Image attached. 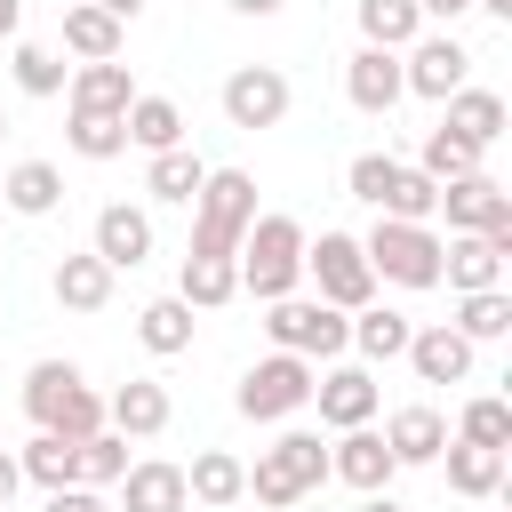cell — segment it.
<instances>
[{"label": "cell", "instance_id": "f35d334b", "mask_svg": "<svg viewBox=\"0 0 512 512\" xmlns=\"http://www.w3.org/2000/svg\"><path fill=\"white\" fill-rule=\"evenodd\" d=\"M8 72H16V88H24V96H56V88H64V56H56V48H40V40H16Z\"/></svg>", "mask_w": 512, "mask_h": 512}, {"label": "cell", "instance_id": "52a82bcc", "mask_svg": "<svg viewBox=\"0 0 512 512\" xmlns=\"http://www.w3.org/2000/svg\"><path fill=\"white\" fill-rule=\"evenodd\" d=\"M400 80H408L416 96L448 104V96H456V88L472 80V48H464L456 32H432V40L416 32V40H408V56H400Z\"/></svg>", "mask_w": 512, "mask_h": 512}, {"label": "cell", "instance_id": "d6a6232c", "mask_svg": "<svg viewBox=\"0 0 512 512\" xmlns=\"http://www.w3.org/2000/svg\"><path fill=\"white\" fill-rule=\"evenodd\" d=\"M416 168H424L432 184H448V176H472V168H480V144H472V136H456V128L440 120V128L424 136V152H416Z\"/></svg>", "mask_w": 512, "mask_h": 512}, {"label": "cell", "instance_id": "ba28073f", "mask_svg": "<svg viewBox=\"0 0 512 512\" xmlns=\"http://www.w3.org/2000/svg\"><path fill=\"white\" fill-rule=\"evenodd\" d=\"M224 120L232 128H280L288 120V72H272V64H240L232 80H224Z\"/></svg>", "mask_w": 512, "mask_h": 512}, {"label": "cell", "instance_id": "e575fe53", "mask_svg": "<svg viewBox=\"0 0 512 512\" xmlns=\"http://www.w3.org/2000/svg\"><path fill=\"white\" fill-rule=\"evenodd\" d=\"M360 32H368V48H408L424 32V16H416V0H360Z\"/></svg>", "mask_w": 512, "mask_h": 512}, {"label": "cell", "instance_id": "4316f807", "mask_svg": "<svg viewBox=\"0 0 512 512\" xmlns=\"http://www.w3.org/2000/svg\"><path fill=\"white\" fill-rule=\"evenodd\" d=\"M176 296H184L192 312H216V304H232V296H240V264H232V256H184Z\"/></svg>", "mask_w": 512, "mask_h": 512}, {"label": "cell", "instance_id": "f907efd6", "mask_svg": "<svg viewBox=\"0 0 512 512\" xmlns=\"http://www.w3.org/2000/svg\"><path fill=\"white\" fill-rule=\"evenodd\" d=\"M472 8H488V16H512V0H472Z\"/></svg>", "mask_w": 512, "mask_h": 512}, {"label": "cell", "instance_id": "7402d4cb", "mask_svg": "<svg viewBox=\"0 0 512 512\" xmlns=\"http://www.w3.org/2000/svg\"><path fill=\"white\" fill-rule=\"evenodd\" d=\"M56 200H64L56 160H16V168L0 176V208H16V216H48Z\"/></svg>", "mask_w": 512, "mask_h": 512}, {"label": "cell", "instance_id": "ffe728a7", "mask_svg": "<svg viewBox=\"0 0 512 512\" xmlns=\"http://www.w3.org/2000/svg\"><path fill=\"white\" fill-rule=\"evenodd\" d=\"M264 464H272L296 496H320V480H328V448H320V432H280V440L264 448Z\"/></svg>", "mask_w": 512, "mask_h": 512}, {"label": "cell", "instance_id": "836d02e7", "mask_svg": "<svg viewBox=\"0 0 512 512\" xmlns=\"http://www.w3.org/2000/svg\"><path fill=\"white\" fill-rule=\"evenodd\" d=\"M456 336H472V344H496L504 328H512V296L504 288H472L464 304H456V320H448Z\"/></svg>", "mask_w": 512, "mask_h": 512}, {"label": "cell", "instance_id": "5b68a950", "mask_svg": "<svg viewBox=\"0 0 512 512\" xmlns=\"http://www.w3.org/2000/svg\"><path fill=\"white\" fill-rule=\"evenodd\" d=\"M304 272L320 280V304H336V312L376 304V272H368V256H360L352 232H320V240H304Z\"/></svg>", "mask_w": 512, "mask_h": 512}, {"label": "cell", "instance_id": "9c48e42d", "mask_svg": "<svg viewBox=\"0 0 512 512\" xmlns=\"http://www.w3.org/2000/svg\"><path fill=\"white\" fill-rule=\"evenodd\" d=\"M432 216H448L456 232H488V224L512 216V192H504L488 168H472V176H448V184H440V208H432Z\"/></svg>", "mask_w": 512, "mask_h": 512}, {"label": "cell", "instance_id": "d590c367", "mask_svg": "<svg viewBox=\"0 0 512 512\" xmlns=\"http://www.w3.org/2000/svg\"><path fill=\"white\" fill-rule=\"evenodd\" d=\"M64 144H72L80 160H120V152H128V128H120V112H72Z\"/></svg>", "mask_w": 512, "mask_h": 512}, {"label": "cell", "instance_id": "ee69618b", "mask_svg": "<svg viewBox=\"0 0 512 512\" xmlns=\"http://www.w3.org/2000/svg\"><path fill=\"white\" fill-rule=\"evenodd\" d=\"M464 8H472V0H416V16H448V24H456Z\"/></svg>", "mask_w": 512, "mask_h": 512}, {"label": "cell", "instance_id": "f5cc1de1", "mask_svg": "<svg viewBox=\"0 0 512 512\" xmlns=\"http://www.w3.org/2000/svg\"><path fill=\"white\" fill-rule=\"evenodd\" d=\"M0 136H8V112H0Z\"/></svg>", "mask_w": 512, "mask_h": 512}, {"label": "cell", "instance_id": "8fae6325", "mask_svg": "<svg viewBox=\"0 0 512 512\" xmlns=\"http://www.w3.org/2000/svg\"><path fill=\"white\" fill-rule=\"evenodd\" d=\"M328 472L344 480V488H360V496H376V488H392V448H384V432H368V424H352L336 448H328Z\"/></svg>", "mask_w": 512, "mask_h": 512}, {"label": "cell", "instance_id": "f6af8a7d", "mask_svg": "<svg viewBox=\"0 0 512 512\" xmlns=\"http://www.w3.org/2000/svg\"><path fill=\"white\" fill-rule=\"evenodd\" d=\"M16 488H24V472H16V456H8V448H0V504H8V496H16Z\"/></svg>", "mask_w": 512, "mask_h": 512}, {"label": "cell", "instance_id": "7c38bea8", "mask_svg": "<svg viewBox=\"0 0 512 512\" xmlns=\"http://www.w3.org/2000/svg\"><path fill=\"white\" fill-rule=\"evenodd\" d=\"M312 400H320V424H336V432H352V424H368L376 416V376L368 368H328V376H312Z\"/></svg>", "mask_w": 512, "mask_h": 512}, {"label": "cell", "instance_id": "83f0119b", "mask_svg": "<svg viewBox=\"0 0 512 512\" xmlns=\"http://www.w3.org/2000/svg\"><path fill=\"white\" fill-rule=\"evenodd\" d=\"M136 336H144V352H160V360L192 352V304H184V296H152V304L136 312Z\"/></svg>", "mask_w": 512, "mask_h": 512}, {"label": "cell", "instance_id": "1f68e13d", "mask_svg": "<svg viewBox=\"0 0 512 512\" xmlns=\"http://www.w3.org/2000/svg\"><path fill=\"white\" fill-rule=\"evenodd\" d=\"M16 472H24V480H40V488H64V480H80V440L32 432V448L16 456Z\"/></svg>", "mask_w": 512, "mask_h": 512}, {"label": "cell", "instance_id": "ab89813d", "mask_svg": "<svg viewBox=\"0 0 512 512\" xmlns=\"http://www.w3.org/2000/svg\"><path fill=\"white\" fill-rule=\"evenodd\" d=\"M456 440H472V448H504V456H512V408H504L496 392H480V400L464 408V424H456Z\"/></svg>", "mask_w": 512, "mask_h": 512}, {"label": "cell", "instance_id": "30bf717a", "mask_svg": "<svg viewBox=\"0 0 512 512\" xmlns=\"http://www.w3.org/2000/svg\"><path fill=\"white\" fill-rule=\"evenodd\" d=\"M344 96H352L368 120H384V112L408 96V80H400V48H360V56L344 64Z\"/></svg>", "mask_w": 512, "mask_h": 512}, {"label": "cell", "instance_id": "603a6c76", "mask_svg": "<svg viewBox=\"0 0 512 512\" xmlns=\"http://www.w3.org/2000/svg\"><path fill=\"white\" fill-rule=\"evenodd\" d=\"M56 304L64 312H104L112 304V264L88 248V256H64L56 264Z\"/></svg>", "mask_w": 512, "mask_h": 512}, {"label": "cell", "instance_id": "4fadbf2b", "mask_svg": "<svg viewBox=\"0 0 512 512\" xmlns=\"http://www.w3.org/2000/svg\"><path fill=\"white\" fill-rule=\"evenodd\" d=\"M96 256H104L112 272H136V264L152 256V216H144V208H128V200L96 208Z\"/></svg>", "mask_w": 512, "mask_h": 512}, {"label": "cell", "instance_id": "c3c4849f", "mask_svg": "<svg viewBox=\"0 0 512 512\" xmlns=\"http://www.w3.org/2000/svg\"><path fill=\"white\" fill-rule=\"evenodd\" d=\"M16 24H24V8H16V0H0V40H16Z\"/></svg>", "mask_w": 512, "mask_h": 512}, {"label": "cell", "instance_id": "8992f818", "mask_svg": "<svg viewBox=\"0 0 512 512\" xmlns=\"http://www.w3.org/2000/svg\"><path fill=\"white\" fill-rule=\"evenodd\" d=\"M240 416L248 424H280V416H296L304 400H312V360L304 352H272V360H256L248 376H240Z\"/></svg>", "mask_w": 512, "mask_h": 512}, {"label": "cell", "instance_id": "e0dca14e", "mask_svg": "<svg viewBox=\"0 0 512 512\" xmlns=\"http://www.w3.org/2000/svg\"><path fill=\"white\" fill-rule=\"evenodd\" d=\"M64 96H72V112H128V104H136V80H128L120 56H104V64L64 72Z\"/></svg>", "mask_w": 512, "mask_h": 512}, {"label": "cell", "instance_id": "9a60e30c", "mask_svg": "<svg viewBox=\"0 0 512 512\" xmlns=\"http://www.w3.org/2000/svg\"><path fill=\"white\" fill-rule=\"evenodd\" d=\"M104 416H112V432H120V440H152V432H168V384L128 376V384L104 400Z\"/></svg>", "mask_w": 512, "mask_h": 512}, {"label": "cell", "instance_id": "f1b7e54d", "mask_svg": "<svg viewBox=\"0 0 512 512\" xmlns=\"http://www.w3.org/2000/svg\"><path fill=\"white\" fill-rule=\"evenodd\" d=\"M440 456H448V488H456V496H472V504H480V496H496V488H504V448L448 440Z\"/></svg>", "mask_w": 512, "mask_h": 512}, {"label": "cell", "instance_id": "ac0fdd59", "mask_svg": "<svg viewBox=\"0 0 512 512\" xmlns=\"http://www.w3.org/2000/svg\"><path fill=\"white\" fill-rule=\"evenodd\" d=\"M440 280H448L456 296H472V288H504V256H496L480 232H456V240H440Z\"/></svg>", "mask_w": 512, "mask_h": 512}, {"label": "cell", "instance_id": "6da1fadb", "mask_svg": "<svg viewBox=\"0 0 512 512\" xmlns=\"http://www.w3.org/2000/svg\"><path fill=\"white\" fill-rule=\"evenodd\" d=\"M240 296H256V304H272V296H296V280H304V224L296 216H256L248 232H240Z\"/></svg>", "mask_w": 512, "mask_h": 512}, {"label": "cell", "instance_id": "2e32d148", "mask_svg": "<svg viewBox=\"0 0 512 512\" xmlns=\"http://www.w3.org/2000/svg\"><path fill=\"white\" fill-rule=\"evenodd\" d=\"M112 488H120V504H128V512H184V504H192V496H184V464H160V456L128 464Z\"/></svg>", "mask_w": 512, "mask_h": 512}, {"label": "cell", "instance_id": "816d5d0a", "mask_svg": "<svg viewBox=\"0 0 512 512\" xmlns=\"http://www.w3.org/2000/svg\"><path fill=\"white\" fill-rule=\"evenodd\" d=\"M288 512H320V504H312V496H304V504H288Z\"/></svg>", "mask_w": 512, "mask_h": 512}, {"label": "cell", "instance_id": "484cf974", "mask_svg": "<svg viewBox=\"0 0 512 512\" xmlns=\"http://www.w3.org/2000/svg\"><path fill=\"white\" fill-rule=\"evenodd\" d=\"M120 128H128L136 152H168V144H184V112H176L168 96H144V88H136V104L120 112Z\"/></svg>", "mask_w": 512, "mask_h": 512}, {"label": "cell", "instance_id": "277c9868", "mask_svg": "<svg viewBox=\"0 0 512 512\" xmlns=\"http://www.w3.org/2000/svg\"><path fill=\"white\" fill-rule=\"evenodd\" d=\"M264 336L272 352H304V360H336L352 344V312L320 304V296H272L264 304Z\"/></svg>", "mask_w": 512, "mask_h": 512}, {"label": "cell", "instance_id": "d6986e66", "mask_svg": "<svg viewBox=\"0 0 512 512\" xmlns=\"http://www.w3.org/2000/svg\"><path fill=\"white\" fill-rule=\"evenodd\" d=\"M384 448H392V464H440V448H448V424H440V408H392V424H384Z\"/></svg>", "mask_w": 512, "mask_h": 512}, {"label": "cell", "instance_id": "7bdbcfd3", "mask_svg": "<svg viewBox=\"0 0 512 512\" xmlns=\"http://www.w3.org/2000/svg\"><path fill=\"white\" fill-rule=\"evenodd\" d=\"M48 512H104V496L80 488V480H64V488H48Z\"/></svg>", "mask_w": 512, "mask_h": 512}, {"label": "cell", "instance_id": "bcb514c9", "mask_svg": "<svg viewBox=\"0 0 512 512\" xmlns=\"http://www.w3.org/2000/svg\"><path fill=\"white\" fill-rule=\"evenodd\" d=\"M96 8H104V16H120V24H128V16H144V0H96Z\"/></svg>", "mask_w": 512, "mask_h": 512}, {"label": "cell", "instance_id": "681fc988", "mask_svg": "<svg viewBox=\"0 0 512 512\" xmlns=\"http://www.w3.org/2000/svg\"><path fill=\"white\" fill-rule=\"evenodd\" d=\"M360 512H408V504H392V496H384V488H376V496H368V504H360Z\"/></svg>", "mask_w": 512, "mask_h": 512}, {"label": "cell", "instance_id": "d4e9b609", "mask_svg": "<svg viewBox=\"0 0 512 512\" xmlns=\"http://www.w3.org/2000/svg\"><path fill=\"white\" fill-rule=\"evenodd\" d=\"M64 48H72L80 64H104V56H120V16H104L96 0H72V8H64Z\"/></svg>", "mask_w": 512, "mask_h": 512}, {"label": "cell", "instance_id": "74e56055", "mask_svg": "<svg viewBox=\"0 0 512 512\" xmlns=\"http://www.w3.org/2000/svg\"><path fill=\"white\" fill-rule=\"evenodd\" d=\"M72 384H80V368H72V360H32V376H24V416H32V424H48V416H56V400H64Z\"/></svg>", "mask_w": 512, "mask_h": 512}, {"label": "cell", "instance_id": "44dd1931", "mask_svg": "<svg viewBox=\"0 0 512 512\" xmlns=\"http://www.w3.org/2000/svg\"><path fill=\"white\" fill-rule=\"evenodd\" d=\"M200 184H208V160H200V152H184V144L152 152V168H144V192H152V200H176V208H192V200H200Z\"/></svg>", "mask_w": 512, "mask_h": 512}, {"label": "cell", "instance_id": "7dc6e473", "mask_svg": "<svg viewBox=\"0 0 512 512\" xmlns=\"http://www.w3.org/2000/svg\"><path fill=\"white\" fill-rule=\"evenodd\" d=\"M232 8H240V16H280L288 0H232Z\"/></svg>", "mask_w": 512, "mask_h": 512}, {"label": "cell", "instance_id": "7a4b0ae2", "mask_svg": "<svg viewBox=\"0 0 512 512\" xmlns=\"http://www.w3.org/2000/svg\"><path fill=\"white\" fill-rule=\"evenodd\" d=\"M192 256H240V232L256 224V176L248 168H208L200 200H192Z\"/></svg>", "mask_w": 512, "mask_h": 512}, {"label": "cell", "instance_id": "3957f363", "mask_svg": "<svg viewBox=\"0 0 512 512\" xmlns=\"http://www.w3.org/2000/svg\"><path fill=\"white\" fill-rule=\"evenodd\" d=\"M368 272L376 280H400V288H440V232L432 224H408V216H376V232L360 240Z\"/></svg>", "mask_w": 512, "mask_h": 512}, {"label": "cell", "instance_id": "4dcf8cb0", "mask_svg": "<svg viewBox=\"0 0 512 512\" xmlns=\"http://www.w3.org/2000/svg\"><path fill=\"white\" fill-rule=\"evenodd\" d=\"M408 336H416V320L392 312V304H360V312H352V344H360L368 360H400Z\"/></svg>", "mask_w": 512, "mask_h": 512}, {"label": "cell", "instance_id": "f546056e", "mask_svg": "<svg viewBox=\"0 0 512 512\" xmlns=\"http://www.w3.org/2000/svg\"><path fill=\"white\" fill-rule=\"evenodd\" d=\"M448 128H456V136H472V144L488 152V144L504 136V96H496V88H472V80H464V88L448 96Z\"/></svg>", "mask_w": 512, "mask_h": 512}, {"label": "cell", "instance_id": "b9f144b4", "mask_svg": "<svg viewBox=\"0 0 512 512\" xmlns=\"http://www.w3.org/2000/svg\"><path fill=\"white\" fill-rule=\"evenodd\" d=\"M392 176H400V160H392V152H360V160L344 168V184H352V200H368V208H384V192H392Z\"/></svg>", "mask_w": 512, "mask_h": 512}, {"label": "cell", "instance_id": "60d3db41", "mask_svg": "<svg viewBox=\"0 0 512 512\" xmlns=\"http://www.w3.org/2000/svg\"><path fill=\"white\" fill-rule=\"evenodd\" d=\"M128 472V440L120 432H88L80 440V488H112Z\"/></svg>", "mask_w": 512, "mask_h": 512}, {"label": "cell", "instance_id": "cb8c5ba5", "mask_svg": "<svg viewBox=\"0 0 512 512\" xmlns=\"http://www.w3.org/2000/svg\"><path fill=\"white\" fill-rule=\"evenodd\" d=\"M240 488H248V464L232 448H200L192 472H184V496L192 504H240Z\"/></svg>", "mask_w": 512, "mask_h": 512}, {"label": "cell", "instance_id": "5bb4252c", "mask_svg": "<svg viewBox=\"0 0 512 512\" xmlns=\"http://www.w3.org/2000/svg\"><path fill=\"white\" fill-rule=\"evenodd\" d=\"M400 360H408L424 384H464V376H472V336H456V328L440 320V328H416Z\"/></svg>", "mask_w": 512, "mask_h": 512}, {"label": "cell", "instance_id": "8d00e7d4", "mask_svg": "<svg viewBox=\"0 0 512 512\" xmlns=\"http://www.w3.org/2000/svg\"><path fill=\"white\" fill-rule=\"evenodd\" d=\"M432 208H440V184H432L424 168H408V160H400V176H392V192H384V208H376V216H408V224H432Z\"/></svg>", "mask_w": 512, "mask_h": 512}]
</instances>
